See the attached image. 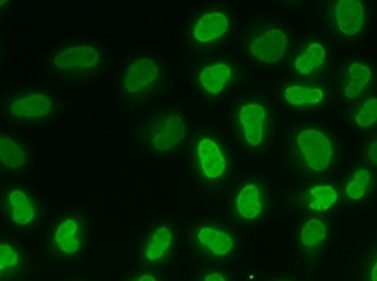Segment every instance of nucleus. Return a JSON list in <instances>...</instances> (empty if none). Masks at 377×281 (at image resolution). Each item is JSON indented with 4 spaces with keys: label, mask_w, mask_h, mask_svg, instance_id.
Instances as JSON below:
<instances>
[{
    "label": "nucleus",
    "mask_w": 377,
    "mask_h": 281,
    "mask_svg": "<svg viewBox=\"0 0 377 281\" xmlns=\"http://www.w3.org/2000/svg\"><path fill=\"white\" fill-rule=\"evenodd\" d=\"M158 77V66L152 60H139L127 71L124 87L131 94L141 92Z\"/></svg>",
    "instance_id": "0eeeda50"
},
{
    "label": "nucleus",
    "mask_w": 377,
    "mask_h": 281,
    "mask_svg": "<svg viewBox=\"0 0 377 281\" xmlns=\"http://www.w3.org/2000/svg\"><path fill=\"white\" fill-rule=\"evenodd\" d=\"M99 52L92 47H71L55 57V66L62 70L94 68L99 63Z\"/></svg>",
    "instance_id": "39448f33"
},
{
    "label": "nucleus",
    "mask_w": 377,
    "mask_h": 281,
    "mask_svg": "<svg viewBox=\"0 0 377 281\" xmlns=\"http://www.w3.org/2000/svg\"><path fill=\"white\" fill-rule=\"evenodd\" d=\"M240 124L244 127L245 140L252 146H257L263 140V124L266 119V111L261 105L252 103V105H245L240 109Z\"/></svg>",
    "instance_id": "20e7f679"
},
{
    "label": "nucleus",
    "mask_w": 377,
    "mask_h": 281,
    "mask_svg": "<svg viewBox=\"0 0 377 281\" xmlns=\"http://www.w3.org/2000/svg\"><path fill=\"white\" fill-rule=\"evenodd\" d=\"M373 281H377V265L374 264V268H373Z\"/></svg>",
    "instance_id": "c85d7f7f"
},
{
    "label": "nucleus",
    "mask_w": 377,
    "mask_h": 281,
    "mask_svg": "<svg viewBox=\"0 0 377 281\" xmlns=\"http://www.w3.org/2000/svg\"><path fill=\"white\" fill-rule=\"evenodd\" d=\"M197 151L206 179H218V177L224 174V170H226V161H224L220 146L213 142V140H202V142L198 143Z\"/></svg>",
    "instance_id": "423d86ee"
},
{
    "label": "nucleus",
    "mask_w": 377,
    "mask_h": 281,
    "mask_svg": "<svg viewBox=\"0 0 377 281\" xmlns=\"http://www.w3.org/2000/svg\"><path fill=\"white\" fill-rule=\"evenodd\" d=\"M327 235L326 225L322 224L318 219H313V221H308L302 228V243L305 246H314V244L321 243Z\"/></svg>",
    "instance_id": "4be33fe9"
},
{
    "label": "nucleus",
    "mask_w": 377,
    "mask_h": 281,
    "mask_svg": "<svg viewBox=\"0 0 377 281\" xmlns=\"http://www.w3.org/2000/svg\"><path fill=\"white\" fill-rule=\"evenodd\" d=\"M171 231H169L166 227H160L156 231L154 238H152V243L150 246L147 248V253H145V255H147L149 260H158L161 259L163 255H165V253L168 251L169 244H171Z\"/></svg>",
    "instance_id": "aec40b11"
},
{
    "label": "nucleus",
    "mask_w": 377,
    "mask_h": 281,
    "mask_svg": "<svg viewBox=\"0 0 377 281\" xmlns=\"http://www.w3.org/2000/svg\"><path fill=\"white\" fill-rule=\"evenodd\" d=\"M230 76H233V71L228 65L218 63L213 66H206L200 75V82H202L203 87L210 92V94H220L224 89V84H226Z\"/></svg>",
    "instance_id": "9b49d317"
},
{
    "label": "nucleus",
    "mask_w": 377,
    "mask_h": 281,
    "mask_svg": "<svg viewBox=\"0 0 377 281\" xmlns=\"http://www.w3.org/2000/svg\"><path fill=\"white\" fill-rule=\"evenodd\" d=\"M0 160L11 169H18L24 164V151L21 150V146L16 142H14L11 138H0Z\"/></svg>",
    "instance_id": "6ab92c4d"
},
{
    "label": "nucleus",
    "mask_w": 377,
    "mask_h": 281,
    "mask_svg": "<svg viewBox=\"0 0 377 281\" xmlns=\"http://www.w3.org/2000/svg\"><path fill=\"white\" fill-rule=\"evenodd\" d=\"M369 179H371V175L366 169L358 170L354 177V180H351L349 185H346V194H349V198H351V199L363 198L364 193H366V187L369 183Z\"/></svg>",
    "instance_id": "5701e85b"
},
{
    "label": "nucleus",
    "mask_w": 377,
    "mask_h": 281,
    "mask_svg": "<svg viewBox=\"0 0 377 281\" xmlns=\"http://www.w3.org/2000/svg\"><path fill=\"white\" fill-rule=\"evenodd\" d=\"M285 100H287L290 105H316V103L322 101V94L321 89H305V87H289L285 90Z\"/></svg>",
    "instance_id": "a211bd4d"
},
{
    "label": "nucleus",
    "mask_w": 377,
    "mask_h": 281,
    "mask_svg": "<svg viewBox=\"0 0 377 281\" xmlns=\"http://www.w3.org/2000/svg\"><path fill=\"white\" fill-rule=\"evenodd\" d=\"M326 52L322 48L321 44H312L308 47V50L302 55V57L297 58L295 61V70L300 72V75H309L313 70L319 68V66L324 63Z\"/></svg>",
    "instance_id": "2eb2a0df"
},
{
    "label": "nucleus",
    "mask_w": 377,
    "mask_h": 281,
    "mask_svg": "<svg viewBox=\"0 0 377 281\" xmlns=\"http://www.w3.org/2000/svg\"><path fill=\"white\" fill-rule=\"evenodd\" d=\"M376 151H377V142H374L373 145H371V148H369V160H371V162L374 164V166H376V164H377V156H376Z\"/></svg>",
    "instance_id": "a878e982"
},
{
    "label": "nucleus",
    "mask_w": 377,
    "mask_h": 281,
    "mask_svg": "<svg viewBox=\"0 0 377 281\" xmlns=\"http://www.w3.org/2000/svg\"><path fill=\"white\" fill-rule=\"evenodd\" d=\"M76 231H78V224L73 221V219L65 221L57 228L55 241L58 244V248L62 249L63 253L73 254V253L78 251L79 246H81V244H79V241H78V238H76Z\"/></svg>",
    "instance_id": "4468645a"
},
{
    "label": "nucleus",
    "mask_w": 377,
    "mask_h": 281,
    "mask_svg": "<svg viewBox=\"0 0 377 281\" xmlns=\"http://www.w3.org/2000/svg\"><path fill=\"white\" fill-rule=\"evenodd\" d=\"M297 142H299L309 169L322 172L329 167L332 160V145L324 133L319 131H303L300 132Z\"/></svg>",
    "instance_id": "f257e3e1"
},
{
    "label": "nucleus",
    "mask_w": 377,
    "mask_h": 281,
    "mask_svg": "<svg viewBox=\"0 0 377 281\" xmlns=\"http://www.w3.org/2000/svg\"><path fill=\"white\" fill-rule=\"evenodd\" d=\"M309 193H312V197L314 198L313 203L309 204L313 211H327L329 207L336 204L337 201V192L329 185L314 187Z\"/></svg>",
    "instance_id": "412c9836"
},
{
    "label": "nucleus",
    "mask_w": 377,
    "mask_h": 281,
    "mask_svg": "<svg viewBox=\"0 0 377 281\" xmlns=\"http://www.w3.org/2000/svg\"><path fill=\"white\" fill-rule=\"evenodd\" d=\"M10 111L20 118H44L52 111V101L41 94L29 95L26 99L14 101Z\"/></svg>",
    "instance_id": "9d476101"
},
{
    "label": "nucleus",
    "mask_w": 377,
    "mask_h": 281,
    "mask_svg": "<svg viewBox=\"0 0 377 281\" xmlns=\"http://www.w3.org/2000/svg\"><path fill=\"white\" fill-rule=\"evenodd\" d=\"M10 204L14 207V221L16 224L26 225L34 219V207L23 192H11Z\"/></svg>",
    "instance_id": "dca6fc26"
},
{
    "label": "nucleus",
    "mask_w": 377,
    "mask_h": 281,
    "mask_svg": "<svg viewBox=\"0 0 377 281\" xmlns=\"http://www.w3.org/2000/svg\"><path fill=\"white\" fill-rule=\"evenodd\" d=\"M229 21L223 13H208L200 18L193 28V38L198 42H211L228 33Z\"/></svg>",
    "instance_id": "1a4fd4ad"
},
{
    "label": "nucleus",
    "mask_w": 377,
    "mask_h": 281,
    "mask_svg": "<svg viewBox=\"0 0 377 281\" xmlns=\"http://www.w3.org/2000/svg\"><path fill=\"white\" fill-rule=\"evenodd\" d=\"M198 241L211 249L213 254L226 255L233 251V238L228 233L213 228H202L198 231Z\"/></svg>",
    "instance_id": "f8f14e48"
},
{
    "label": "nucleus",
    "mask_w": 377,
    "mask_h": 281,
    "mask_svg": "<svg viewBox=\"0 0 377 281\" xmlns=\"http://www.w3.org/2000/svg\"><path fill=\"white\" fill-rule=\"evenodd\" d=\"M285 48H287V38L282 31L271 29L265 35H261L252 44V55L265 63H277L281 61Z\"/></svg>",
    "instance_id": "f03ea898"
},
{
    "label": "nucleus",
    "mask_w": 377,
    "mask_h": 281,
    "mask_svg": "<svg viewBox=\"0 0 377 281\" xmlns=\"http://www.w3.org/2000/svg\"><path fill=\"white\" fill-rule=\"evenodd\" d=\"M377 121V100L371 99L366 105L361 108V111L356 114V124L361 127H371Z\"/></svg>",
    "instance_id": "b1692460"
},
{
    "label": "nucleus",
    "mask_w": 377,
    "mask_h": 281,
    "mask_svg": "<svg viewBox=\"0 0 377 281\" xmlns=\"http://www.w3.org/2000/svg\"><path fill=\"white\" fill-rule=\"evenodd\" d=\"M237 211L242 217L248 219H257L261 214V201H260V192L258 187L255 185H247L244 190L239 193L237 197Z\"/></svg>",
    "instance_id": "ddd939ff"
},
{
    "label": "nucleus",
    "mask_w": 377,
    "mask_h": 281,
    "mask_svg": "<svg viewBox=\"0 0 377 281\" xmlns=\"http://www.w3.org/2000/svg\"><path fill=\"white\" fill-rule=\"evenodd\" d=\"M18 254L9 244H0V270L5 267H15L18 264Z\"/></svg>",
    "instance_id": "393cba45"
},
{
    "label": "nucleus",
    "mask_w": 377,
    "mask_h": 281,
    "mask_svg": "<svg viewBox=\"0 0 377 281\" xmlns=\"http://www.w3.org/2000/svg\"><path fill=\"white\" fill-rule=\"evenodd\" d=\"M205 281H226V280H224V277L220 273H210V275H206Z\"/></svg>",
    "instance_id": "bb28decb"
},
{
    "label": "nucleus",
    "mask_w": 377,
    "mask_h": 281,
    "mask_svg": "<svg viewBox=\"0 0 377 281\" xmlns=\"http://www.w3.org/2000/svg\"><path fill=\"white\" fill-rule=\"evenodd\" d=\"M137 281H155V278L152 277V275H142V277L139 278Z\"/></svg>",
    "instance_id": "cd10ccee"
},
{
    "label": "nucleus",
    "mask_w": 377,
    "mask_h": 281,
    "mask_svg": "<svg viewBox=\"0 0 377 281\" xmlns=\"http://www.w3.org/2000/svg\"><path fill=\"white\" fill-rule=\"evenodd\" d=\"M186 137V124L184 121L181 119V116H169L165 121V126L163 129L155 133L154 140H152V145L155 146V150L158 151H168L171 150L173 146L181 143Z\"/></svg>",
    "instance_id": "6e6552de"
},
{
    "label": "nucleus",
    "mask_w": 377,
    "mask_h": 281,
    "mask_svg": "<svg viewBox=\"0 0 377 281\" xmlns=\"http://www.w3.org/2000/svg\"><path fill=\"white\" fill-rule=\"evenodd\" d=\"M336 20L339 29L345 35H355L360 33L364 20L363 4L360 0H340L336 10Z\"/></svg>",
    "instance_id": "7ed1b4c3"
},
{
    "label": "nucleus",
    "mask_w": 377,
    "mask_h": 281,
    "mask_svg": "<svg viewBox=\"0 0 377 281\" xmlns=\"http://www.w3.org/2000/svg\"><path fill=\"white\" fill-rule=\"evenodd\" d=\"M350 84L349 87L345 89V97L346 99H355V97L360 95V92L366 87L371 81V70L368 66L354 63L350 65Z\"/></svg>",
    "instance_id": "f3484780"
}]
</instances>
